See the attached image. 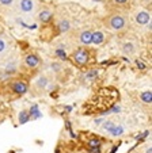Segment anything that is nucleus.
I'll use <instances>...</instances> for the list:
<instances>
[{
  "label": "nucleus",
  "instance_id": "nucleus-3",
  "mask_svg": "<svg viewBox=\"0 0 152 153\" xmlns=\"http://www.w3.org/2000/svg\"><path fill=\"white\" fill-rule=\"evenodd\" d=\"M72 58L75 60V62L79 64V65H84V64L88 62V58H90V54H88V50L86 49H79L72 54Z\"/></svg>",
  "mask_w": 152,
  "mask_h": 153
},
{
  "label": "nucleus",
  "instance_id": "nucleus-17",
  "mask_svg": "<svg viewBox=\"0 0 152 153\" xmlns=\"http://www.w3.org/2000/svg\"><path fill=\"white\" fill-rule=\"evenodd\" d=\"M140 98H141V100H143L144 103L151 104V102H152V94H151V91H145V92H143L140 95Z\"/></svg>",
  "mask_w": 152,
  "mask_h": 153
},
{
  "label": "nucleus",
  "instance_id": "nucleus-14",
  "mask_svg": "<svg viewBox=\"0 0 152 153\" xmlns=\"http://www.w3.org/2000/svg\"><path fill=\"white\" fill-rule=\"evenodd\" d=\"M48 84H49V80H48V77H45V76H41V77H38V80L35 81V85H37V88H41V90H45Z\"/></svg>",
  "mask_w": 152,
  "mask_h": 153
},
{
  "label": "nucleus",
  "instance_id": "nucleus-16",
  "mask_svg": "<svg viewBox=\"0 0 152 153\" xmlns=\"http://www.w3.org/2000/svg\"><path fill=\"white\" fill-rule=\"evenodd\" d=\"M29 115H30V118H33V119H38L41 117V113H40V110H38V106H37V104H34V106L30 108Z\"/></svg>",
  "mask_w": 152,
  "mask_h": 153
},
{
  "label": "nucleus",
  "instance_id": "nucleus-18",
  "mask_svg": "<svg viewBox=\"0 0 152 153\" xmlns=\"http://www.w3.org/2000/svg\"><path fill=\"white\" fill-rule=\"evenodd\" d=\"M114 122L113 121H105L103 123H102V130H105V131H107V133H110V130L114 127Z\"/></svg>",
  "mask_w": 152,
  "mask_h": 153
},
{
  "label": "nucleus",
  "instance_id": "nucleus-22",
  "mask_svg": "<svg viewBox=\"0 0 152 153\" xmlns=\"http://www.w3.org/2000/svg\"><path fill=\"white\" fill-rule=\"evenodd\" d=\"M14 4V0H0V6L3 7H11Z\"/></svg>",
  "mask_w": 152,
  "mask_h": 153
},
{
  "label": "nucleus",
  "instance_id": "nucleus-10",
  "mask_svg": "<svg viewBox=\"0 0 152 153\" xmlns=\"http://www.w3.org/2000/svg\"><path fill=\"white\" fill-rule=\"evenodd\" d=\"M121 49H122V52L125 53V54H133V53L136 52V46L133 45L132 42H125V43H122V46H121Z\"/></svg>",
  "mask_w": 152,
  "mask_h": 153
},
{
  "label": "nucleus",
  "instance_id": "nucleus-20",
  "mask_svg": "<svg viewBox=\"0 0 152 153\" xmlns=\"http://www.w3.org/2000/svg\"><path fill=\"white\" fill-rule=\"evenodd\" d=\"M97 76H98V71L97 69H91V71L87 72L86 79H94V77H97Z\"/></svg>",
  "mask_w": 152,
  "mask_h": 153
},
{
  "label": "nucleus",
  "instance_id": "nucleus-25",
  "mask_svg": "<svg viewBox=\"0 0 152 153\" xmlns=\"http://www.w3.org/2000/svg\"><path fill=\"white\" fill-rule=\"evenodd\" d=\"M114 1H115L117 4H125L128 0H114Z\"/></svg>",
  "mask_w": 152,
  "mask_h": 153
},
{
  "label": "nucleus",
  "instance_id": "nucleus-24",
  "mask_svg": "<svg viewBox=\"0 0 152 153\" xmlns=\"http://www.w3.org/2000/svg\"><path fill=\"white\" fill-rule=\"evenodd\" d=\"M137 68H140V69H144V68H145V65H144L141 61H137Z\"/></svg>",
  "mask_w": 152,
  "mask_h": 153
},
{
  "label": "nucleus",
  "instance_id": "nucleus-5",
  "mask_svg": "<svg viewBox=\"0 0 152 153\" xmlns=\"http://www.w3.org/2000/svg\"><path fill=\"white\" fill-rule=\"evenodd\" d=\"M25 67L26 68H30V69H34V68H37L38 65H40L41 60L40 57H38L37 54H34V53H30V54H27L26 57H25Z\"/></svg>",
  "mask_w": 152,
  "mask_h": 153
},
{
  "label": "nucleus",
  "instance_id": "nucleus-11",
  "mask_svg": "<svg viewBox=\"0 0 152 153\" xmlns=\"http://www.w3.org/2000/svg\"><path fill=\"white\" fill-rule=\"evenodd\" d=\"M57 30H58V33H67V31H69V30H71V22H69L68 19H63L60 23H58Z\"/></svg>",
  "mask_w": 152,
  "mask_h": 153
},
{
  "label": "nucleus",
  "instance_id": "nucleus-21",
  "mask_svg": "<svg viewBox=\"0 0 152 153\" xmlns=\"http://www.w3.org/2000/svg\"><path fill=\"white\" fill-rule=\"evenodd\" d=\"M56 56H57L58 58H61V60H65V58H67V53L64 52L63 49H57V50H56Z\"/></svg>",
  "mask_w": 152,
  "mask_h": 153
},
{
  "label": "nucleus",
  "instance_id": "nucleus-13",
  "mask_svg": "<svg viewBox=\"0 0 152 153\" xmlns=\"http://www.w3.org/2000/svg\"><path fill=\"white\" fill-rule=\"evenodd\" d=\"M18 121H19V123H20V125H23V123H26V122H29V121H30L29 111H26V110L20 111L19 115H18Z\"/></svg>",
  "mask_w": 152,
  "mask_h": 153
},
{
  "label": "nucleus",
  "instance_id": "nucleus-9",
  "mask_svg": "<svg viewBox=\"0 0 152 153\" xmlns=\"http://www.w3.org/2000/svg\"><path fill=\"white\" fill-rule=\"evenodd\" d=\"M105 34L102 31H95L92 33V39H91V43H95V45H100V43L105 42Z\"/></svg>",
  "mask_w": 152,
  "mask_h": 153
},
{
  "label": "nucleus",
  "instance_id": "nucleus-7",
  "mask_svg": "<svg viewBox=\"0 0 152 153\" xmlns=\"http://www.w3.org/2000/svg\"><path fill=\"white\" fill-rule=\"evenodd\" d=\"M38 19L42 22V23H49L50 20L53 19V12L50 10H41L38 12Z\"/></svg>",
  "mask_w": 152,
  "mask_h": 153
},
{
  "label": "nucleus",
  "instance_id": "nucleus-2",
  "mask_svg": "<svg viewBox=\"0 0 152 153\" xmlns=\"http://www.w3.org/2000/svg\"><path fill=\"white\" fill-rule=\"evenodd\" d=\"M18 10L23 14H33L35 11L34 0H19L18 1Z\"/></svg>",
  "mask_w": 152,
  "mask_h": 153
},
{
  "label": "nucleus",
  "instance_id": "nucleus-28",
  "mask_svg": "<svg viewBox=\"0 0 152 153\" xmlns=\"http://www.w3.org/2000/svg\"><path fill=\"white\" fill-rule=\"evenodd\" d=\"M92 1H100V0H92Z\"/></svg>",
  "mask_w": 152,
  "mask_h": 153
},
{
  "label": "nucleus",
  "instance_id": "nucleus-26",
  "mask_svg": "<svg viewBox=\"0 0 152 153\" xmlns=\"http://www.w3.org/2000/svg\"><path fill=\"white\" fill-rule=\"evenodd\" d=\"M145 153H152V149H151V145H149V146H147V148H145Z\"/></svg>",
  "mask_w": 152,
  "mask_h": 153
},
{
  "label": "nucleus",
  "instance_id": "nucleus-19",
  "mask_svg": "<svg viewBox=\"0 0 152 153\" xmlns=\"http://www.w3.org/2000/svg\"><path fill=\"white\" fill-rule=\"evenodd\" d=\"M98 146H100L99 138H92L88 141V148H98Z\"/></svg>",
  "mask_w": 152,
  "mask_h": 153
},
{
  "label": "nucleus",
  "instance_id": "nucleus-4",
  "mask_svg": "<svg viewBox=\"0 0 152 153\" xmlns=\"http://www.w3.org/2000/svg\"><path fill=\"white\" fill-rule=\"evenodd\" d=\"M11 88L16 95H25L29 90V87H27V83L23 80H15L11 83Z\"/></svg>",
  "mask_w": 152,
  "mask_h": 153
},
{
  "label": "nucleus",
  "instance_id": "nucleus-1",
  "mask_svg": "<svg viewBox=\"0 0 152 153\" xmlns=\"http://www.w3.org/2000/svg\"><path fill=\"white\" fill-rule=\"evenodd\" d=\"M107 26H109L110 30L113 31H120L124 27L126 26V19L124 15L121 14H113L112 16H109L107 19Z\"/></svg>",
  "mask_w": 152,
  "mask_h": 153
},
{
  "label": "nucleus",
  "instance_id": "nucleus-15",
  "mask_svg": "<svg viewBox=\"0 0 152 153\" xmlns=\"http://www.w3.org/2000/svg\"><path fill=\"white\" fill-rule=\"evenodd\" d=\"M8 49V41L4 37H0V56H3Z\"/></svg>",
  "mask_w": 152,
  "mask_h": 153
},
{
  "label": "nucleus",
  "instance_id": "nucleus-6",
  "mask_svg": "<svg viewBox=\"0 0 152 153\" xmlns=\"http://www.w3.org/2000/svg\"><path fill=\"white\" fill-rule=\"evenodd\" d=\"M151 22V15L147 11H139L135 15V23L139 26H144V25H148Z\"/></svg>",
  "mask_w": 152,
  "mask_h": 153
},
{
  "label": "nucleus",
  "instance_id": "nucleus-23",
  "mask_svg": "<svg viewBox=\"0 0 152 153\" xmlns=\"http://www.w3.org/2000/svg\"><path fill=\"white\" fill-rule=\"evenodd\" d=\"M90 153H100V146H98V148H90Z\"/></svg>",
  "mask_w": 152,
  "mask_h": 153
},
{
  "label": "nucleus",
  "instance_id": "nucleus-12",
  "mask_svg": "<svg viewBox=\"0 0 152 153\" xmlns=\"http://www.w3.org/2000/svg\"><path fill=\"white\" fill-rule=\"evenodd\" d=\"M124 131H125V129H124V126H121V125H114V127H113L112 130H110V134H112L113 137H120L124 134Z\"/></svg>",
  "mask_w": 152,
  "mask_h": 153
},
{
  "label": "nucleus",
  "instance_id": "nucleus-27",
  "mask_svg": "<svg viewBox=\"0 0 152 153\" xmlns=\"http://www.w3.org/2000/svg\"><path fill=\"white\" fill-rule=\"evenodd\" d=\"M117 149H118V146H114V148L112 149V152H110V153H115V150H117Z\"/></svg>",
  "mask_w": 152,
  "mask_h": 153
},
{
  "label": "nucleus",
  "instance_id": "nucleus-8",
  "mask_svg": "<svg viewBox=\"0 0 152 153\" xmlns=\"http://www.w3.org/2000/svg\"><path fill=\"white\" fill-rule=\"evenodd\" d=\"M91 39H92V31H90V30H83L80 33V35H79V42L83 43V45H90Z\"/></svg>",
  "mask_w": 152,
  "mask_h": 153
}]
</instances>
